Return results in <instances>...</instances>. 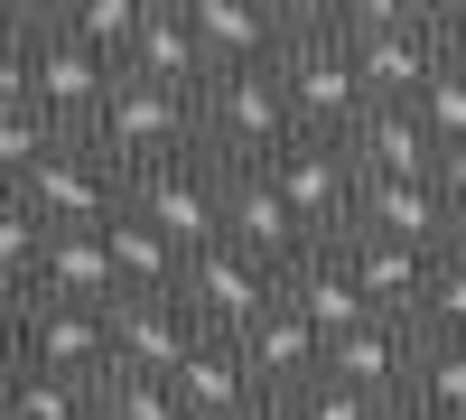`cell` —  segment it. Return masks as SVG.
<instances>
[{"label":"cell","instance_id":"obj_36","mask_svg":"<svg viewBox=\"0 0 466 420\" xmlns=\"http://www.w3.org/2000/svg\"><path fill=\"white\" fill-rule=\"evenodd\" d=\"M243 420H289V402H252V411H243Z\"/></svg>","mask_w":466,"mask_h":420},{"label":"cell","instance_id":"obj_10","mask_svg":"<svg viewBox=\"0 0 466 420\" xmlns=\"http://www.w3.org/2000/svg\"><path fill=\"white\" fill-rule=\"evenodd\" d=\"M233 346H243V374H252V393L261 402H289V393H308L318 384V364H327V336L308 327L299 309H280V290H270V309L233 336Z\"/></svg>","mask_w":466,"mask_h":420},{"label":"cell","instance_id":"obj_15","mask_svg":"<svg viewBox=\"0 0 466 420\" xmlns=\"http://www.w3.org/2000/svg\"><path fill=\"white\" fill-rule=\"evenodd\" d=\"M215 243H243L261 261H289L299 252V224H289L280 197H270L261 169H215Z\"/></svg>","mask_w":466,"mask_h":420},{"label":"cell","instance_id":"obj_6","mask_svg":"<svg viewBox=\"0 0 466 420\" xmlns=\"http://www.w3.org/2000/svg\"><path fill=\"white\" fill-rule=\"evenodd\" d=\"M10 355H19V374H56V384H103V374H112L103 309H56V299H28V290H19Z\"/></svg>","mask_w":466,"mask_h":420},{"label":"cell","instance_id":"obj_16","mask_svg":"<svg viewBox=\"0 0 466 420\" xmlns=\"http://www.w3.org/2000/svg\"><path fill=\"white\" fill-rule=\"evenodd\" d=\"M168 393H177L187 420H243V411L261 402L233 336H187V355H177V374H168Z\"/></svg>","mask_w":466,"mask_h":420},{"label":"cell","instance_id":"obj_14","mask_svg":"<svg viewBox=\"0 0 466 420\" xmlns=\"http://www.w3.org/2000/svg\"><path fill=\"white\" fill-rule=\"evenodd\" d=\"M345 234H382V243L439 252V243H457V224L439 215L430 178H364V187H355V215H345Z\"/></svg>","mask_w":466,"mask_h":420},{"label":"cell","instance_id":"obj_13","mask_svg":"<svg viewBox=\"0 0 466 420\" xmlns=\"http://www.w3.org/2000/svg\"><path fill=\"white\" fill-rule=\"evenodd\" d=\"M187 28H197L206 75H243L280 56V0H187Z\"/></svg>","mask_w":466,"mask_h":420},{"label":"cell","instance_id":"obj_21","mask_svg":"<svg viewBox=\"0 0 466 420\" xmlns=\"http://www.w3.org/2000/svg\"><path fill=\"white\" fill-rule=\"evenodd\" d=\"M28 299H56V309H112V261H103V234H47L28 271Z\"/></svg>","mask_w":466,"mask_h":420},{"label":"cell","instance_id":"obj_34","mask_svg":"<svg viewBox=\"0 0 466 420\" xmlns=\"http://www.w3.org/2000/svg\"><path fill=\"white\" fill-rule=\"evenodd\" d=\"M430 47H439V66L466 75V0H430Z\"/></svg>","mask_w":466,"mask_h":420},{"label":"cell","instance_id":"obj_17","mask_svg":"<svg viewBox=\"0 0 466 420\" xmlns=\"http://www.w3.org/2000/svg\"><path fill=\"white\" fill-rule=\"evenodd\" d=\"M336 261H345V281H355V299H364L373 318H410V309H420L430 252H410V243H382V234H336Z\"/></svg>","mask_w":466,"mask_h":420},{"label":"cell","instance_id":"obj_8","mask_svg":"<svg viewBox=\"0 0 466 420\" xmlns=\"http://www.w3.org/2000/svg\"><path fill=\"white\" fill-rule=\"evenodd\" d=\"M122 215L149 224V234L177 243V252L215 243V159H159V169H131V178H122Z\"/></svg>","mask_w":466,"mask_h":420},{"label":"cell","instance_id":"obj_20","mask_svg":"<svg viewBox=\"0 0 466 420\" xmlns=\"http://www.w3.org/2000/svg\"><path fill=\"white\" fill-rule=\"evenodd\" d=\"M122 75L168 85V94H197V85H206V56H197V28H187V0H140V37H131Z\"/></svg>","mask_w":466,"mask_h":420},{"label":"cell","instance_id":"obj_2","mask_svg":"<svg viewBox=\"0 0 466 420\" xmlns=\"http://www.w3.org/2000/svg\"><path fill=\"white\" fill-rule=\"evenodd\" d=\"M112 169H159V159H197V94H168V85H140V75H112V94L85 131Z\"/></svg>","mask_w":466,"mask_h":420},{"label":"cell","instance_id":"obj_4","mask_svg":"<svg viewBox=\"0 0 466 420\" xmlns=\"http://www.w3.org/2000/svg\"><path fill=\"white\" fill-rule=\"evenodd\" d=\"M19 197H28V215L47 224V234H103V224L122 215V169H112L94 140H56L47 159L19 178Z\"/></svg>","mask_w":466,"mask_h":420},{"label":"cell","instance_id":"obj_35","mask_svg":"<svg viewBox=\"0 0 466 420\" xmlns=\"http://www.w3.org/2000/svg\"><path fill=\"white\" fill-rule=\"evenodd\" d=\"M373 420H430V411H410V402H382V411H373Z\"/></svg>","mask_w":466,"mask_h":420},{"label":"cell","instance_id":"obj_18","mask_svg":"<svg viewBox=\"0 0 466 420\" xmlns=\"http://www.w3.org/2000/svg\"><path fill=\"white\" fill-rule=\"evenodd\" d=\"M280 309H299L318 336H345V327H364V318H373L364 299H355V281H345L336 243H299V252L280 261Z\"/></svg>","mask_w":466,"mask_h":420},{"label":"cell","instance_id":"obj_37","mask_svg":"<svg viewBox=\"0 0 466 420\" xmlns=\"http://www.w3.org/2000/svg\"><path fill=\"white\" fill-rule=\"evenodd\" d=\"M10 374H19V355H10V336H0V393H10Z\"/></svg>","mask_w":466,"mask_h":420},{"label":"cell","instance_id":"obj_1","mask_svg":"<svg viewBox=\"0 0 466 420\" xmlns=\"http://www.w3.org/2000/svg\"><path fill=\"white\" fill-rule=\"evenodd\" d=\"M299 131H289V103H280V75L243 66V75H206L197 85V159L215 169H261L280 159Z\"/></svg>","mask_w":466,"mask_h":420},{"label":"cell","instance_id":"obj_30","mask_svg":"<svg viewBox=\"0 0 466 420\" xmlns=\"http://www.w3.org/2000/svg\"><path fill=\"white\" fill-rule=\"evenodd\" d=\"M94 420H187L168 384H140V374H103L94 384Z\"/></svg>","mask_w":466,"mask_h":420},{"label":"cell","instance_id":"obj_5","mask_svg":"<svg viewBox=\"0 0 466 420\" xmlns=\"http://www.w3.org/2000/svg\"><path fill=\"white\" fill-rule=\"evenodd\" d=\"M261 178H270V197L289 206V224H299V243H336L345 234V215H355V159H345L336 140H289L280 159H261Z\"/></svg>","mask_w":466,"mask_h":420},{"label":"cell","instance_id":"obj_26","mask_svg":"<svg viewBox=\"0 0 466 420\" xmlns=\"http://www.w3.org/2000/svg\"><path fill=\"white\" fill-rule=\"evenodd\" d=\"M0 420H94V384H56V374H10Z\"/></svg>","mask_w":466,"mask_h":420},{"label":"cell","instance_id":"obj_24","mask_svg":"<svg viewBox=\"0 0 466 420\" xmlns=\"http://www.w3.org/2000/svg\"><path fill=\"white\" fill-rule=\"evenodd\" d=\"M66 37H75V47H85V56H103L112 75H122V56H131V37H140V0H66Z\"/></svg>","mask_w":466,"mask_h":420},{"label":"cell","instance_id":"obj_25","mask_svg":"<svg viewBox=\"0 0 466 420\" xmlns=\"http://www.w3.org/2000/svg\"><path fill=\"white\" fill-rule=\"evenodd\" d=\"M410 327L420 336H466V243H439L430 252V281H420Z\"/></svg>","mask_w":466,"mask_h":420},{"label":"cell","instance_id":"obj_3","mask_svg":"<svg viewBox=\"0 0 466 420\" xmlns=\"http://www.w3.org/2000/svg\"><path fill=\"white\" fill-rule=\"evenodd\" d=\"M270 290H280V261H261L243 243H197L177 271V318L197 336H243L270 309Z\"/></svg>","mask_w":466,"mask_h":420},{"label":"cell","instance_id":"obj_31","mask_svg":"<svg viewBox=\"0 0 466 420\" xmlns=\"http://www.w3.org/2000/svg\"><path fill=\"white\" fill-rule=\"evenodd\" d=\"M56 149V131H47V112L37 103H19V112H0V187H19L37 159Z\"/></svg>","mask_w":466,"mask_h":420},{"label":"cell","instance_id":"obj_22","mask_svg":"<svg viewBox=\"0 0 466 420\" xmlns=\"http://www.w3.org/2000/svg\"><path fill=\"white\" fill-rule=\"evenodd\" d=\"M103 261H112V299H177V271H187V252L159 243V234L131 224V215L103 224Z\"/></svg>","mask_w":466,"mask_h":420},{"label":"cell","instance_id":"obj_28","mask_svg":"<svg viewBox=\"0 0 466 420\" xmlns=\"http://www.w3.org/2000/svg\"><path fill=\"white\" fill-rule=\"evenodd\" d=\"M37 252H47V224L28 215V197H19V187H0V290H28Z\"/></svg>","mask_w":466,"mask_h":420},{"label":"cell","instance_id":"obj_19","mask_svg":"<svg viewBox=\"0 0 466 420\" xmlns=\"http://www.w3.org/2000/svg\"><path fill=\"white\" fill-rule=\"evenodd\" d=\"M345 159H355V178H430V131L410 122V103H364L355 122H345Z\"/></svg>","mask_w":466,"mask_h":420},{"label":"cell","instance_id":"obj_7","mask_svg":"<svg viewBox=\"0 0 466 420\" xmlns=\"http://www.w3.org/2000/svg\"><path fill=\"white\" fill-rule=\"evenodd\" d=\"M103 94H112V66L85 56V47L66 37V19L47 10V19H37V56H28V103L47 112L56 140H85L94 112H103Z\"/></svg>","mask_w":466,"mask_h":420},{"label":"cell","instance_id":"obj_38","mask_svg":"<svg viewBox=\"0 0 466 420\" xmlns=\"http://www.w3.org/2000/svg\"><path fill=\"white\" fill-rule=\"evenodd\" d=\"M10 318H19V290H0V336H10Z\"/></svg>","mask_w":466,"mask_h":420},{"label":"cell","instance_id":"obj_9","mask_svg":"<svg viewBox=\"0 0 466 420\" xmlns=\"http://www.w3.org/2000/svg\"><path fill=\"white\" fill-rule=\"evenodd\" d=\"M345 66H355V94H364V103H410V94L439 75V47H430V0H410L392 28L345 37Z\"/></svg>","mask_w":466,"mask_h":420},{"label":"cell","instance_id":"obj_23","mask_svg":"<svg viewBox=\"0 0 466 420\" xmlns=\"http://www.w3.org/2000/svg\"><path fill=\"white\" fill-rule=\"evenodd\" d=\"M401 402L430 411V420H466V336H420Z\"/></svg>","mask_w":466,"mask_h":420},{"label":"cell","instance_id":"obj_32","mask_svg":"<svg viewBox=\"0 0 466 420\" xmlns=\"http://www.w3.org/2000/svg\"><path fill=\"white\" fill-rule=\"evenodd\" d=\"M382 402H364V393H345V384H308V393H289V420H373Z\"/></svg>","mask_w":466,"mask_h":420},{"label":"cell","instance_id":"obj_11","mask_svg":"<svg viewBox=\"0 0 466 420\" xmlns=\"http://www.w3.org/2000/svg\"><path fill=\"white\" fill-rule=\"evenodd\" d=\"M410 355H420V327H410V318H364V327L327 336V364H318V374L345 384V393H364V402H401Z\"/></svg>","mask_w":466,"mask_h":420},{"label":"cell","instance_id":"obj_29","mask_svg":"<svg viewBox=\"0 0 466 420\" xmlns=\"http://www.w3.org/2000/svg\"><path fill=\"white\" fill-rule=\"evenodd\" d=\"M410 122L430 131V149H457V140H466V75H457V66H439L430 85L410 94Z\"/></svg>","mask_w":466,"mask_h":420},{"label":"cell","instance_id":"obj_27","mask_svg":"<svg viewBox=\"0 0 466 420\" xmlns=\"http://www.w3.org/2000/svg\"><path fill=\"white\" fill-rule=\"evenodd\" d=\"M37 0H0V112L28 103V56H37Z\"/></svg>","mask_w":466,"mask_h":420},{"label":"cell","instance_id":"obj_39","mask_svg":"<svg viewBox=\"0 0 466 420\" xmlns=\"http://www.w3.org/2000/svg\"><path fill=\"white\" fill-rule=\"evenodd\" d=\"M457 243H466V234H457Z\"/></svg>","mask_w":466,"mask_h":420},{"label":"cell","instance_id":"obj_12","mask_svg":"<svg viewBox=\"0 0 466 420\" xmlns=\"http://www.w3.org/2000/svg\"><path fill=\"white\" fill-rule=\"evenodd\" d=\"M187 327L177 299H112L103 309V346H112V374H140V384H168L177 355H187Z\"/></svg>","mask_w":466,"mask_h":420},{"label":"cell","instance_id":"obj_33","mask_svg":"<svg viewBox=\"0 0 466 420\" xmlns=\"http://www.w3.org/2000/svg\"><path fill=\"white\" fill-rule=\"evenodd\" d=\"M430 197H439V215H448L457 234H466V140H457V149H439V159H430Z\"/></svg>","mask_w":466,"mask_h":420}]
</instances>
